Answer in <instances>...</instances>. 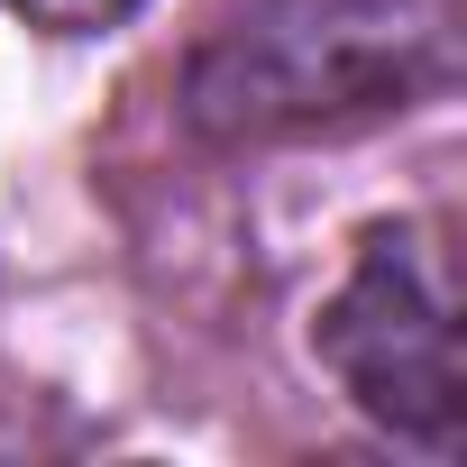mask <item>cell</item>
<instances>
[{
    "instance_id": "6da1fadb",
    "label": "cell",
    "mask_w": 467,
    "mask_h": 467,
    "mask_svg": "<svg viewBox=\"0 0 467 467\" xmlns=\"http://www.w3.org/2000/svg\"><path fill=\"white\" fill-rule=\"evenodd\" d=\"M458 83V0H239L183 74V119L229 147L339 138Z\"/></svg>"
},
{
    "instance_id": "7a4b0ae2",
    "label": "cell",
    "mask_w": 467,
    "mask_h": 467,
    "mask_svg": "<svg viewBox=\"0 0 467 467\" xmlns=\"http://www.w3.org/2000/svg\"><path fill=\"white\" fill-rule=\"evenodd\" d=\"M458 312L467 303H458V266L440 248V229L394 220V229H367L348 285L312 321V348L367 421L431 440V449H458V431H467V330H458Z\"/></svg>"
},
{
    "instance_id": "3957f363",
    "label": "cell",
    "mask_w": 467,
    "mask_h": 467,
    "mask_svg": "<svg viewBox=\"0 0 467 467\" xmlns=\"http://www.w3.org/2000/svg\"><path fill=\"white\" fill-rule=\"evenodd\" d=\"M19 19H37V28H56V37H92V28H119L138 0H10Z\"/></svg>"
}]
</instances>
